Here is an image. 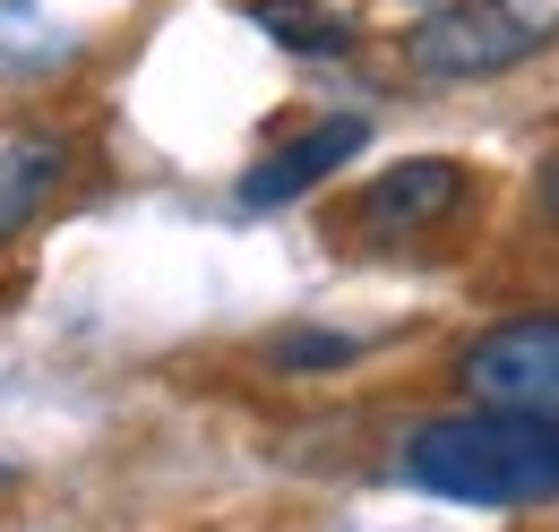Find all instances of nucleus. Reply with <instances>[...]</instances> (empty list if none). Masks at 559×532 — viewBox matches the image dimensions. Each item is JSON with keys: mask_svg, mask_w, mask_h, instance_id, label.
<instances>
[{"mask_svg": "<svg viewBox=\"0 0 559 532\" xmlns=\"http://www.w3.org/2000/svg\"><path fill=\"white\" fill-rule=\"evenodd\" d=\"M405 481L456 507H559V403L439 412L405 438Z\"/></svg>", "mask_w": 559, "mask_h": 532, "instance_id": "nucleus-1", "label": "nucleus"}, {"mask_svg": "<svg viewBox=\"0 0 559 532\" xmlns=\"http://www.w3.org/2000/svg\"><path fill=\"white\" fill-rule=\"evenodd\" d=\"M543 44H551V26L516 17L508 0H448L405 35V69L430 86H483V77H508L516 61H534Z\"/></svg>", "mask_w": 559, "mask_h": 532, "instance_id": "nucleus-2", "label": "nucleus"}, {"mask_svg": "<svg viewBox=\"0 0 559 532\" xmlns=\"http://www.w3.org/2000/svg\"><path fill=\"white\" fill-rule=\"evenodd\" d=\"M456 387L474 403H534V412H551L559 403V310L483 327L456 352Z\"/></svg>", "mask_w": 559, "mask_h": 532, "instance_id": "nucleus-3", "label": "nucleus"}, {"mask_svg": "<svg viewBox=\"0 0 559 532\" xmlns=\"http://www.w3.org/2000/svg\"><path fill=\"white\" fill-rule=\"evenodd\" d=\"M361 146H370V121H361V112H328V121L293 130L284 146H267V155L233 181V206H241V215H276V206L310 198L319 181H336Z\"/></svg>", "mask_w": 559, "mask_h": 532, "instance_id": "nucleus-4", "label": "nucleus"}, {"mask_svg": "<svg viewBox=\"0 0 559 532\" xmlns=\"http://www.w3.org/2000/svg\"><path fill=\"white\" fill-rule=\"evenodd\" d=\"M465 198H474V172H465V164L414 155V164H388V172L353 198V215H361L370 241H414V232H439Z\"/></svg>", "mask_w": 559, "mask_h": 532, "instance_id": "nucleus-5", "label": "nucleus"}, {"mask_svg": "<svg viewBox=\"0 0 559 532\" xmlns=\"http://www.w3.org/2000/svg\"><path fill=\"white\" fill-rule=\"evenodd\" d=\"M70 130H0V250L35 232V215L70 190Z\"/></svg>", "mask_w": 559, "mask_h": 532, "instance_id": "nucleus-6", "label": "nucleus"}, {"mask_svg": "<svg viewBox=\"0 0 559 532\" xmlns=\"http://www.w3.org/2000/svg\"><path fill=\"white\" fill-rule=\"evenodd\" d=\"M250 17L276 35L284 52H301V61H336V52H353V44H361V35H353V17L301 9V0H250Z\"/></svg>", "mask_w": 559, "mask_h": 532, "instance_id": "nucleus-7", "label": "nucleus"}, {"mask_svg": "<svg viewBox=\"0 0 559 532\" xmlns=\"http://www.w3.org/2000/svg\"><path fill=\"white\" fill-rule=\"evenodd\" d=\"M370 343L361 335H336V327H284L267 335V370H293V378H310V370H353Z\"/></svg>", "mask_w": 559, "mask_h": 532, "instance_id": "nucleus-8", "label": "nucleus"}, {"mask_svg": "<svg viewBox=\"0 0 559 532\" xmlns=\"http://www.w3.org/2000/svg\"><path fill=\"white\" fill-rule=\"evenodd\" d=\"M534 206H543V223L559 232V155L543 164V172H534Z\"/></svg>", "mask_w": 559, "mask_h": 532, "instance_id": "nucleus-9", "label": "nucleus"}]
</instances>
